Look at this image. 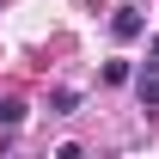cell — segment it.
<instances>
[{
    "label": "cell",
    "instance_id": "1",
    "mask_svg": "<svg viewBox=\"0 0 159 159\" xmlns=\"http://www.w3.org/2000/svg\"><path fill=\"white\" fill-rule=\"evenodd\" d=\"M135 92H141V104H147V110H159V37H153V61L141 67V80H135Z\"/></svg>",
    "mask_w": 159,
    "mask_h": 159
},
{
    "label": "cell",
    "instance_id": "2",
    "mask_svg": "<svg viewBox=\"0 0 159 159\" xmlns=\"http://www.w3.org/2000/svg\"><path fill=\"white\" fill-rule=\"evenodd\" d=\"M141 31H147V19H141V12H129V6H122L116 19H110V37H116V43H135Z\"/></svg>",
    "mask_w": 159,
    "mask_h": 159
}]
</instances>
